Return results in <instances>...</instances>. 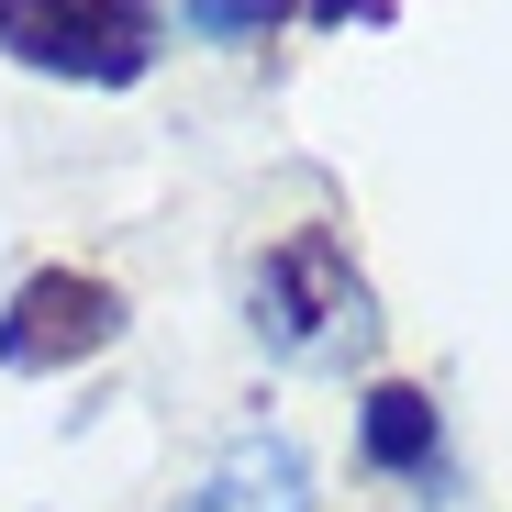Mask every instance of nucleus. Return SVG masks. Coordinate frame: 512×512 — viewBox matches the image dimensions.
<instances>
[{
	"label": "nucleus",
	"instance_id": "3",
	"mask_svg": "<svg viewBox=\"0 0 512 512\" xmlns=\"http://www.w3.org/2000/svg\"><path fill=\"white\" fill-rule=\"evenodd\" d=\"M123 334V290L90 279V268H34L12 290V312H0V368L12 379H56L78 357H101Z\"/></svg>",
	"mask_w": 512,
	"mask_h": 512
},
{
	"label": "nucleus",
	"instance_id": "5",
	"mask_svg": "<svg viewBox=\"0 0 512 512\" xmlns=\"http://www.w3.org/2000/svg\"><path fill=\"white\" fill-rule=\"evenodd\" d=\"M357 457L390 468V479H435L446 468V423H435V390H412V379H379L357 401Z\"/></svg>",
	"mask_w": 512,
	"mask_h": 512
},
{
	"label": "nucleus",
	"instance_id": "2",
	"mask_svg": "<svg viewBox=\"0 0 512 512\" xmlns=\"http://www.w3.org/2000/svg\"><path fill=\"white\" fill-rule=\"evenodd\" d=\"M0 45L23 67H45V78H101V90H123L156 56V12L145 0H0Z\"/></svg>",
	"mask_w": 512,
	"mask_h": 512
},
{
	"label": "nucleus",
	"instance_id": "4",
	"mask_svg": "<svg viewBox=\"0 0 512 512\" xmlns=\"http://www.w3.org/2000/svg\"><path fill=\"white\" fill-rule=\"evenodd\" d=\"M190 512H312V446L301 435H234L212 457V479L190 490Z\"/></svg>",
	"mask_w": 512,
	"mask_h": 512
},
{
	"label": "nucleus",
	"instance_id": "7",
	"mask_svg": "<svg viewBox=\"0 0 512 512\" xmlns=\"http://www.w3.org/2000/svg\"><path fill=\"white\" fill-rule=\"evenodd\" d=\"M312 12H323V23H346V12L368 23V12H390V0H312Z\"/></svg>",
	"mask_w": 512,
	"mask_h": 512
},
{
	"label": "nucleus",
	"instance_id": "1",
	"mask_svg": "<svg viewBox=\"0 0 512 512\" xmlns=\"http://www.w3.org/2000/svg\"><path fill=\"white\" fill-rule=\"evenodd\" d=\"M245 312H256V346L290 357V368H357V357L379 346V301H368V279L346 268V245H334V234L268 245V256H256Z\"/></svg>",
	"mask_w": 512,
	"mask_h": 512
},
{
	"label": "nucleus",
	"instance_id": "6",
	"mask_svg": "<svg viewBox=\"0 0 512 512\" xmlns=\"http://www.w3.org/2000/svg\"><path fill=\"white\" fill-rule=\"evenodd\" d=\"M290 0H179V23L212 34V45H256V34H279Z\"/></svg>",
	"mask_w": 512,
	"mask_h": 512
}]
</instances>
